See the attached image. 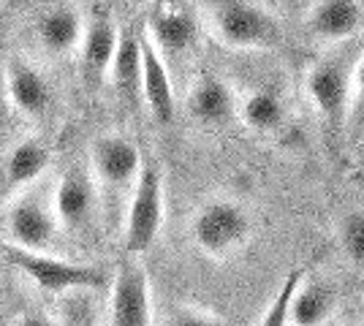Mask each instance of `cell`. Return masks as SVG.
Masks as SVG:
<instances>
[{
    "mask_svg": "<svg viewBox=\"0 0 364 326\" xmlns=\"http://www.w3.org/2000/svg\"><path fill=\"white\" fill-rule=\"evenodd\" d=\"M0 250H3V259L14 266L19 275H25L36 288H41L46 294H76V291H95V288L107 286L104 269L92 264L65 261L52 253L19 250L6 242L0 245Z\"/></svg>",
    "mask_w": 364,
    "mask_h": 326,
    "instance_id": "6da1fadb",
    "label": "cell"
},
{
    "mask_svg": "<svg viewBox=\"0 0 364 326\" xmlns=\"http://www.w3.org/2000/svg\"><path fill=\"white\" fill-rule=\"evenodd\" d=\"M164 226V177L161 169L144 161L125 212L122 242L131 256H141L158 239Z\"/></svg>",
    "mask_w": 364,
    "mask_h": 326,
    "instance_id": "7a4b0ae2",
    "label": "cell"
},
{
    "mask_svg": "<svg viewBox=\"0 0 364 326\" xmlns=\"http://www.w3.org/2000/svg\"><path fill=\"white\" fill-rule=\"evenodd\" d=\"M3 212V229H6V245L31 253H49L58 237V217L52 212V199L41 196L36 188L14 196L6 202Z\"/></svg>",
    "mask_w": 364,
    "mask_h": 326,
    "instance_id": "3957f363",
    "label": "cell"
},
{
    "mask_svg": "<svg viewBox=\"0 0 364 326\" xmlns=\"http://www.w3.org/2000/svg\"><path fill=\"white\" fill-rule=\"evenodd\" d=\"M250 217L237 202H210L198 210L196 220L191 226L193 242L207 256H228L247 242L250 237Z\"/></svg>",
    "mask_w": 364,
    "mask_h": 326,
    "instance_id": "277c9868",
    "label": "cell"
},
{
    "mask_svg": "<svg viewBox=\"0 0 364 326\" xmlns=\"http://www.w3.org/2000/svg\"><path fill=\"white\" fill-rule=\"evenodd\" d=\"M213 25L215 33L231 47H269L280 38L277 25L269 19V14H264L253 3H240V0L215 3Z\"/></svg>",
    "mask_w": 364,
    "mask_h": 326,
    "instance_id": "5b68a950",
    "label": "cell"
},
{
    "mask_svg": "<svg viewBox=\"0 0 364 326\" xmlns=\"http://www.w3.org/2000/svg\"><path fill=\"white\" fill-rule=\"evenodd\" d=\"M141 153L134 139L120 134L98 136L90 147V174L109 190H134L141 171Z\"/></svg>",
    "mask_w": 364,
    "mask_h": 326,
    "instance_id": "8992f818",
    "label": "cell"
},
{
    "mask_svg": "<svg viewBox=\"0 0 364 326\" xmlns=\"http://www.w3.org/2000/svg\"><path fill=\"white\" fill-rule=\"evenodd\" d=\"M109 326H152L150 280L136 261H122L112 280Z\"/></svg>",
    "mask_w": 364,
    "mask_h": 326,
    "instance_id": "52a82bcc",
    "label": "cell"
},
{
    "mask_svg": "<svg viewBox=\"0 0 364 326\" xmlns=\"http://www.w3.org/2000/svg\"><path fill=\"white\" fill-rule=\"evenodd\" d=\"M95 207H98V185L90 169L76 163L68 166L52 193V212L58 217V226L68 232H85L95 217Z\"/></svg>",
    "mask_w": 364,
    "mask_h": 326,
    "instance_id": "ba28073f",
    "label": "cell"
},
{
    "mask_svg": "<svg viewBox=\"0 0 364 326\" xmlns=\"http://www.w3.org/2000/svg\"><path fill=\"white\" fill-rule=\"evenodd\" d=\"M52 163V150L44 139L28 136L19 139L0 158V202H11L14 196L31 190L46 174Z\"/></svg>",
    "mask_w": 364,
    "mask_h": 326,
    "instance_id": "9c48e42d",
    "label": "cell"
},
{
    "mask_svg": "<svg viewBox=\"0 0 364 326\" xmlns=\"http://www.w3.org/2000/svg\"><path fill=\"white\" fill-rule=\"evenodd\" d=\"M117 41L120 31L107 9H98L90 14V19H85V33L79 44V71L87 87H98L109 77Z\"/></svg>",
    "mask_w": 364,
    "mask_h": 326,
    "instance_id": "30bf717a",
    "label": "cell"
},
{
    "mask_svg": "<svg viewBox=\"0 0 364 326\" xmlns=\"http://www.w3.org/2000/svg\"><path fill=\"white\" fill-rule=\"evenodd\" d=\"M6 101L25 117H41L52 107V87L31 60L9 58L6 60Z\"/></svg>",
    "mask_w": 364,
    "mask_h": 326,
    "instance_id": "8fae6325",
    "label": "cell"
},
{
    "mask_svg": "<svg viewBox=\"0 0 364 326\" xmlns=\"http://www.w3.org/2000/svg\"><path fill=\"white\" fill-rule=\"evenodd\" d=\"M85 33V16L71 3L49 6L36 16V38L52 58H68L79 52Z\"/></svg>",
    "mask_w": 364,
    "mask_h": 326,
    "instance_id": "7c38bea8",
    "label": "cell"
},
{
    "mask_svg": "<svg viewBox=\"0 0 364 326\" xmlns=\"http://www.w3.org/2000/svg\"><path fill=\"white\" fill-rule=\"evenodd\" d=\"M141 95H144V104L155 117V123L168 125L174 120V109H177L174 85H171L161 52L152 47L147 36H141Z\"/></svg>",
    "mask_w": 364,
    "mask_h": 326,
    "instance_id": "4fadbf2b",
    "label": "cell"
},
{
    "mask_svg": "<svg viewBox=\"0 0 364 326\" xmlns=\"http://www.w3.org/2000/svg\"><path fill=\"white\" fill-rule=\"evenodd\" d=\"M307 93L329 123L343 120L350 101V77L346 65L337 60L318 63L307 77Z\"/></svg>",
    "mask_w": 364,
    "mask_h": 326,
    "instance_id": "5bb4252c",
    "label": "cell"
},
{
    "mask_svg": "<svg viewBox=\"0 0 364 326\" xmlns=\"http://www.w3.org/2000/svg\"><path fill=\"white\" fill-rule=\"evenodd\" d=\"M150 36L155 49L161 47L168 55H180L196 44L198 22L188 9L158 6L150 14Z\"/></svg>",
    "mask_w": 364,
    "mask_h": 326,
    "instance_id": "9a60e30c",
    "label": "cell"
},
{
    "mask_svg": "<svg viewBox=\"0 0 364 326\" xmlns=\"http://www.w3.org/2000/svg\"><path fill=\"white\" fill-rule=\"evenodd\" d=\"M362 6L350 0H326L318 3L310 14V28L323 41H343L350 38L362 25Z\"/></svg>",
    "mask_w": 364,
    "mask_h": 326,
    "instance_id": "2e32d148",
    "label": "cell"
},
{
    "mask_svg": "<svg viewBox=\"0 0 364 326\" xmlns=\"http://www.w3.org/2000/svg\"><path fill=\"white\" fill-rule=\"evenodd\" d=\"M109 77L114 82L117 93L125 101H134L141 90V36L134 31H122L117 41V52L109 68Z\"/></svg>",
    "mask_w": 364,
    "mask_h": 326,
    "instance_id": "e0dca14e",
    "label": "cell"
},
{
    "mask_svg": "<svg viewBox=\"0 0 364 326\" xmlns=\"http://www.w3.org/2000/svg\"><path fill=\"white\" fill-rule=\"evenodd\" d=\"M188 109L193 114V120L198 123H223L231 117V109H234V95L228 90L220 79L204 77L196 82V87L188 95Z\"/></svg>",
    "mask_w": 364,
    "mask_h": 326,
    "instance_id": "ac0fdd59",
    "label": "cell"
},
{
    "mask_svg": "<svg viewBox=\"0 0 364 326\" xmlns=\"http://www.w3.org/2000/svg\"><path fill=\"white\" fill-rule=\"evenodd\" d=\"M334 310V291L326 283H313L299 288L289 302V324L291 326H321Z\"/></svg>",
    "mask_w": 364,
    "mask_h": 326,
    "instance_id": "d6986e66",
    "label": "cell"
},
{
    "mask_svg": "<svg viewBox=\"0 0 364 326\" xmlns=\"http://www.w3.org/2000/svg\"><path fill=\"white\" fill-rule=\"evenodd\" d=\"M242 117L253 131L272 134L286 123V104L274 90H256L245 98Z\"/></svg>",
    "mask_w": 364,
    "mask_h": 326,
    "instance_id": "ffe728a7",
    "label": "cell"
},
{
    "mask_svg": "<svg viewBox=\"0 0 364 326\" xmlns=\"http://www.w3.org/2000/svg\"><path fill=\"white\" fill-rule=\"evenodd\" d=\"M299 280H302V272H294L286 283H283V288H280V294L274 296V302L269 305V310L264 313V318H261V324L258 326H291L289 324V302L294 291H296V286H299Z\"/></svg>",
    "mask_w": 364,
    "mask_h": 326,
    "instance_id": "44dd1931",
    "label": "cell"
},
{
    "mask_svg": "<svg viewBox=\"0 0 364 326\" xmlns=\"http://www.w3.org/2000/svg\"><path fill=\"white\" fill-rule=\"evenodd\" d=\"M340 237H343V248H346L350 261L364 264V215L353 212L346 217L340 226Z\"/></svg>",
    "mask_w": 364,
    "mask_h": 326,
    "instance_id": "7402d4cb",
    "label": "cell"
},
{
    "mask_svg": "<svg viewBox=\"0 0 364 326\" xmlns=\"http://www.w3.org/2000/svg\"><path fill=\"white\" fill-rule=\"evenodd\" d=\"M166 326H220L215 321L213 315L207 313H198V310H177L171 318H168Z\"/></svg>",
    "mask_w": 364,
    "mask_h": 326,
    "instance_id": "603a6c76",
    "label": "cell"
},
{
    "mask_svg": "<svg viewBox=\"0 0 364 326\" xmlns=\"http://www.w3.org/2000/svg\"><path fill=\"white\" fill-rule=\"evenodd\" d=\"M353 117L359 114L364 120V60L359 63V68H356V74H353Z\"/></svg>",
    "mask_w": 364,
    "mask_h": 326,
    "instance_id": "cb8c5ba5",
    "label": "cell"
},
{
    "mask_svg": "<svg viewBox=\"0 0 364 326\" xmlns=\"http://www.w3.org/2000/svg\"><path fill=\"white\" fill-rule=\"evenodd\" d=\"M92 313L85 302H74L68 308V318H65V326H92Z\"/></svg>",
    "mask_w": 364,
    "mask_h": 326,
    "instance_id": "d4e9b609",
    "label": "cell"
},
{
    "mask_svg": "<svg viewBox=\"0 0 364 326\" xmlns=\"http://www.w3.org/2000/svg\"><path fill=\"white\" fill-rule=\"evenodd\" d=\"M14 326H58L52 321V315H46L41 310H28V313H19L16 315Z\"/></svg>",
    "mask_w": 364,
    "mask_h": 326,
    "instance_id": "484cf974",
    "label": "cell"
},
{
    "mask_svg": "<svg viewBox=\"0 0 364 326\" xmlns=\"http://www.w3.org/2000/svg\"><path fill=\"white\" fill-rule=\"evenodd\" d=\"M6 60H3V55H0V114H3V109H6Z\"/></svg>",
    "mask_w": 364,
    "mask_h": 326,
    "instance_id": "4316f807",
    "label": "cell"
}]
</instances>
